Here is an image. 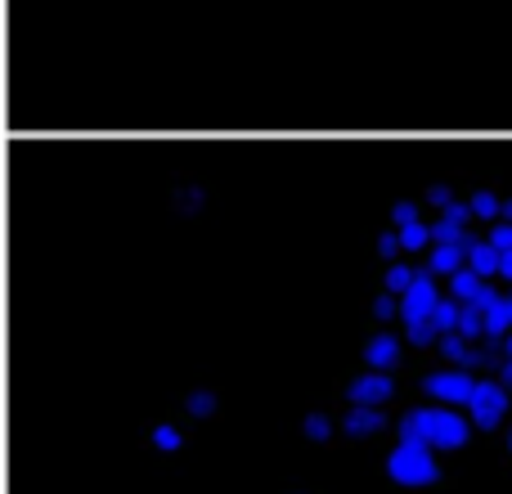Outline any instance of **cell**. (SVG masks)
<instances>
[{"mask_svg": "<svg viewBox=\"0 0 512 494\" xmlns=\"http://www.w3.org/2000/svg\"><path fill=\"white\" fill-rule=\"evenodd\" d=\"M504 409H508V391L499 387V382H477V391H472V400H468L472 423H477V427H495L499 418H504Z\"/></svg>", "mask_w": 512, "mask_h": 494, "instance_id": "3", "label": "cell"}, {"mask_svg": "<svg viewBox=\"0 0 512 494\" xmlns=\"http://www.w3.org/2000/svg\"><path fill=\"white\" fill-rule=\"evenodd\" d=\"M508 454H512V436H508Z\"/></svg>", "mask_w": 512, "mask_h": 494, "instance_id": "16", "label": "cell"}, {"mask_svg": "<svg viewBox=\"0 0 512 494\" xmlns=\"http://www.w3.org/2000/svg\"><path fill=\"white\" fill-rule=\"evenodd\" d=\"M499 247H477V252H472V270L477 274H490V270H499Z\"/></svg>", "mask_w": 512, "mask_h": 494, "instance_id": "9", "label": "cell"}, {"mask_svg": "<svg viewBox=\"0 0 512 494\" xmlns=\"http://www.w3.org/2000/svg\"><path fill=\"white\" fill-rule=\"evenodd\" d=\"M400 239H405V247H418V243L427 239V230H423V225H414V221H409V225H405V234H400Z\"/></svg>", "mask_w": 512, "mask_h": 494, "instance_id": "13", "label": "cell"}, {"mask_svg": "<svg viewBox=\"0 0 512 494\" xmlns=\"http://www.w3.org/2000/svg\"><path fill=\"white\" fill-rule=\"evenodd\" d=\"M346 427H351L355 436H369V432H378V427H382V418L378 414H360V409H355V414L346 418Z\"/></svg>", "mask_w": 512, "mask_h": 494, "instance_id": "10", "label": "cell"}, {"mask_svg": "<svg viewBox=\"0 0 512 494\" xmlns=\"http://www.w3.org/2000/svg\"><path fill=\"white\" fill-rule=\"evenodd\" d=\"M400 355V346H396V337H378V342L369 346V364H378V369H387L391 360Z\"/></svg>", "mask_w": 512, "mask_h": 494, "instance_id": "8", "label": "cell"}, {"mask_svg": "<svg viewBox=\"0 0 512 494\" xmlns=\"http://www.w3.org/2000/svg\"><path fill=\"white\" fill-rule=\"evenodd\" d=\"M459 247H454V243H445V247H436V252H432V265H436V270H459Z\"/></svg>", "mask_w": 512, "mask_h": 494, "instance_id": "11", "label": "cell"}, {"mask_svg": "<svg viewBox=\"0 0 512 494\" xmlns=\"http://www.w3.org/2000/svg\"><path fill=\"white\" fill-rule=\"evenodd\" d=\"M400 441L409 445H432V450H459L468 441V423H463L454 409H418L400 423Z\"/></svg>", "mask_w": 512, "mask_h": 494, "instance_id": "1", "label": "cell"}, {"mask_svg": "<svg viewBox=\"0 0 512 494\" xmlns=\"http://www.w3.org/2000/svg\"><path fill=\"white\" fill-rule=\"evenodd\" d=\"M454 319H459V310L454 306H436V315H432V324H436V333H441V328H450Z\"/></svg>", "mask_w": 512, "mask_h": 494, "instance_id": "12", "label": "cell"}, {"mask_svg": "<svg viewBox=\"0 0 512 494\" xmlns=\"http://www.w3.org/2000/svg\"><path fill=\"white\" fill-rule=\"evenodd\" d=\"M499 270H504V274H512V247H508L504 256H499Z\"/></svg>", "mask_w": 512, "mask_h": 494, "instance_id": "15", "label": "cell"}, {"mask_svg": "<svg viewBox=\"0 0 512 494\" xmlns=\"http://www.w3.org/2000/svg\"><path fill=\"white\" fill-rule=\"evenodd\" d=\"M436 315V292L427 279H414L405 288V319L409 324H427V319Z\"/></svg>", "mask_w": 512, "mask_h": 494, "instance_id": "5", "label": "cell"}, {"mask_svg": "<svg viewBox=\"0 0 512 494\" xmlns=\"http://www.w3.org/2000/svg\"><path fill=\"white\" fill-rule=\"evenodd\" d=\"M158 445H162V450H176L180 432H176V427H158Z\"/></svg>", "mask_w": 512, "mask_h": 494, "instance_id": "14", "label": "cell"}, {"mask_svg": "<svg viewBox=\"0 0 512 494\" xmlns=\"http://www.w3.org/2000/svg\"><path fill=\"white\" fill-rule=\"evenodd\" d=\"M351 396L360 400V405H378V400L391 396V382H387V378H360V382L351 387Z\"/></svg>", "mask_w": 512, "mask_h": 494, "instance_id": "7", "label": "cell"}, {"mask_svg": "<svg viewBox=\"0 0 512 494\" xmlns=\"http://www.w3.org/2000/svg\"><path fill=\"white\" fill-rule=\"evenodd\" d=\"M472 391H477V382L468 373H436V378H427V396L445 400V405H468Z\"/></svg>", "mask_w": 512, "mask_h": 494, "instance_id": "4", "label": "cell"}, {"mask_svg": "<svg viewBox=\"0 0 512 494\" xmlns=\"http://www.w3.org/2000/svg\"><path fill=\"white\" fill-rule=\"evenodd\" d=\"M387 472L396 486H432L436 481V450L432 445H409L400 441L387 459Z\"/></svg>", "mask_w": 512, "mask_h": 494, "instance_id": "2", "label": "cell"}, {"mask_svg": "<svg viewBox=\"0 0 512 494\" xmlns=\"http://www.w3.org/2000/svg\"><path fill=\"white\" fill-rule=\"evenodd\" d=\"M454 297L477 306V301L486 297V288H481V274L477 270H454Z\"/></svg>", "mask_w": 512, "mask_h": 494, "instance_id": "6", "label": "cell"}]
</instances>
